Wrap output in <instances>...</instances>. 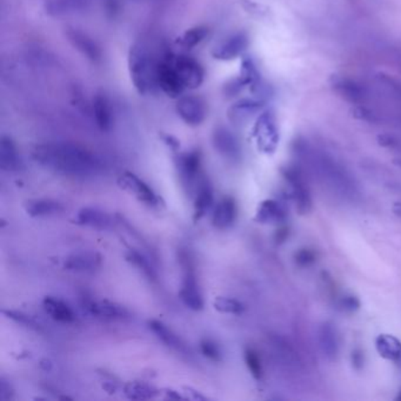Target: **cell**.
Here are the masks:
<instances>
[{
  "label": "cell",
  "mask_w": 401,
  "mask_h": 401,
  "mask_svg": "<svg viewBox=\"0 0 401 401\" xmlns=\"http://www.w3.org/2000/svg\"><path fill=\"white\" fill-rule=\"evenodd\" d=\"M37 163L58 173L72 177H91L103 170V160L85 146L68 142L38 144L32 149Z\"/></svg>",
  "instance_id": "1"
},
{
  "label": "cell",
  "mask_w": 401,
  "mask_h": 401,
  "mask_svg": "<svg viewBox=\"0 0 401 401\" xmlns=\"http://www.w3.org/2000/svg\"><path fill=\"white\" fill-rule=\"evenodd\" d=\"M159 57H156L149 47L142 42L132 44L128 50V66L132 85L140 96H147L156 87V66Z\"/></svg>",
  "instance_id": "2"
},
{
  "label": "cell",
  "mask_w": 401,
  "mask_h": 401,
  "mask_svg": "<svg viewBox=\"0 0 401 401\" xmlns=\"http://www.w3.org/2000/svg\"><path fill=\"white\" fill-rule=\"evenodd\" d=\"M253 137L261 152L271 154L276 151L279 142V130L276 117L271 111H265L257 118L253 126Z\"/></svg>",
  "instance_id": "3"
},
{
  "label": "cell",
  "mask_w": 401,
  "mask_h": 401,
  "mask_svg": "<svg viewBox=\"0 0 401 401\" xmlns=\"http://www.w3.org/2000/svg\"><path fill=\"white\" fill-rule=\"evenodd\" d=\"M171 56L172 54H163L158 61L156 75V87L160 91H163L167 97L178 99L179 97L183 96L186 89L175 71Z\"/></svg>",
  "instance_id": "4"
},
{
  "label": "cell",
  "mask_w": 401,
  "mask_h": 401,
  "mask_svg": "<svg viewBox=\"0 0 401 401\" xmlns=\"http://www.w3.org/2000/svg\"><path fill=\"white\" fill-rule=\"evenodd\" d=\"M180 263L184 269V279H183L180 292H179V298L188 309L200 311L204 307L203 295L199 290L197 277H195L192 261L187 253H181Z\"/></svg>",
  "instance_id": "5"
},
{
  "label": "cell",
  "mask_w": 401,
  "mask_h": 401,
  "mask_svg": "<svg viewBox=\"0 0 401 401\" xmlns=\"http://www.w3.org/2000/svg\"><path fill=\"white\" fill-rule=\"evenodd\" d=\"M316 167L319 170L321 177L328 183L331 187L339 192L346 197H352L355 193L354 183L345 173V171L340 166H338L333 160L321 156L316 160Z\"/></svg>",
  "instance_id": "6"
},
{
  "label": "cell",
  "mask_w": 401,
  "mask_h": 401,
  "mask_svg": "<svg viewBox=\"0 0 401 401\" xmlns=\"http://www.w3.org/2000/svg\"><path fill=\"white\" fill-rule=\"evenodd\" d=\"M174 68L186 90L198 89L205 80V70L197 59L187 54H172Z\"/></svg>",
  "instance_id": "7"
},
{
  "label": "cell",
  "mask_w": 401,
  "mask_h": 401,
  "mask_svg": "<svg viewBox=\"0 0 401 401\" xmlns=\"http://www.w3.org/2000/svg\"><path fill=\"white\" fill-rule=\"evenodd\" d=\"M175 112L185 124L191 128H197L206 119L209 106L202 97L187 94L178 98Z\"/></svg>",
  "instance_id": "8"
},
{
  "label": "cell",
  "mask_w": 401,
  "mask_h": 401,
  "mask_svg": "<svg viewBox=\"0 0 401 401\" xmlns=\"http://www.w3.org/2000/svg\"><path fill=\"white\" fill-rule=\"evenodd\" d=\"M65 37L72 47L78 51L79 54L86 58L90 63L94 65L103 63L104 54L101 47L90 36L89 33L84 32L78 27L68 26L65 29Z\"/></svg>",
  "instance_id": "9"
},
{
  "label": "cell",
  "mask_w": 401,
  "mask_h": 401,
  "mask_svg": "<svg viewBox=\"0 0 401 401\" xmlns=\"http://www.w3.org/2000/svg\"><path fill=\"white\" fill-rule=\"evenodd\" d=\"M249 38L246 32H237L214 47L212 57L216 61H231L240 57L249 47Z\"/></svg>",
  "instance_id": "10"
},
{
  "label": "cell",
  "mask_w": 401,
  "mask_h": 401,
  "mask_svg": "<svg viewBox=\"0 0 401 401\" xmlns=\"http://www.w3.org/2000/svg\"><path fill=\"white\" fill-rule=\"evenodd\" d=\"M212 144L219 154L228 160H237L240 156L238 139L225 126H216L212 132Z\"/></svg>",
  "instance_id": "11"
},
{
  "label": "cell",
  "mask_w": 401,
  "mask_h": 401,
  "mask_svg": "<svg viewBox=\"0 0 401 401\" xmlns=\"http://www.w3.org/2000/svg\"><path fill=\"white\" fill-rule=\"evenodd\" d=\"M284 177L286 178L288 184L291 185L293 193L292 195L295 198L299 212L302 214H307L312 207V199L302 174L299 173L298 170L288 168L284 172Z\"/></svg>",
  "instance_id": "12"
},
{
  "label": "cell",
  "mask_w": 401,
  "mask_h": 401,
  "mask_svg": "<svg viewBox=\"0 0 401 401\" xmlns=\"http://www.w3.org/2000/svg\"><path fill=\"white\" fill-rule=\"evenodd\" d=\"M118 183L121 185V187L133 193L142 203L152 206L159 204V197L156 195V192L153 191L145 181L139 179L135 174L126 172L119 178Z\"/></svg>",
  "instance_id": "13"
},
{
  "label": "cell",
  "mask_w": 401,
  "mask_h": 401,
  "mask_svg": "<svg viewBox=\"0 0 401 401\" xmlns=\"http://www.w3.org/2000/svg\"><path fill=\"white\" fill-rule=\"evenodd\" d=\"M92 114L97 128L100 131L110 132L114 125L113 107L109 97L104 92L94 94L92 99Z\"/></svg>",
  "instance_id": "14"
},
{
  "label": "cell",
  "mask_w": 401,
  "mask_h": 401,
  "mask_svg": "<svg viewBox=\"0 0 401 401\" xmlns=\"http://www.w3.org/2000/svg\"><path fill=\"white\" fill-rule=\"evenodd\" d=\"M92 0H45L44 10L52 18L75 15L87 10Z\"/></svg>",
  "instance_id": "15"
},
{
  "label": "cell",
  "mask_w": 401,
  "mask_h": 401,
  "mask_svg": "<svg viewBox=\"0 0 401 401\" xmlns=\"http://www.w3.org/2000/svg\"><path fill=\"white\" fill-rule=\"evenodd\" d=\"M178 170L186 185L193 184L198 180L202 171V154L198 149L185 152L177 160Z\"/></svg>",
  "instance_id": "16"
},
{
  "label": "cell",
  "mask_w": 401,
  "mask_h": 401,
  "mask_svg": "<svg viewBox=\"0 0 401 401\" xmlns=\"http://www.w3.org/2000/svg\"><path fill=\"white\" fill-rule=\"evenodd\" d=\"M103 258L99 253L79 252L66 257L64 260V269L77 272H90L100 267Z\"/></svg>",
  "instance_id": "17"
},
{
  "label": "cell",
  "mask_w": 401,
  "mask_h": 401,
  "mask_svg": "<svg viewBox=\"0 0 401 401\" xmlns=\"http://www.w3.org/2000/svg\"><path fill=\"white\" fill-rule=\"evenodd\" d=\"M85 309L93 316L105 319H124L130 316L125 307L109 300H87Z\"/></svg>",
  "instance_id": "18"
},
{
  "label": "cell",
  "mask_w": 401,
  "mask_h": 401,
  "mask_svg": "<svg viewBox=\"0 0 401 401\" xmlns=\"http://www.w3.org/2000/svg\"><path fill=\"white\" fill-rule=\"evenodd\" d=\"M237 218V203L232 197H225L218 203L212 217V224L218 230H225L233 225Z\"/></svg>",
  "instance_id": "19"
},
{
  "label": "cell",
  "mask_w": 401,
  "mask_h": 401,
  "mask_svg": "<svg viewBox=\"0 0 401 401\" xmlns=\"http://www.w3.org/2000/svg\"><path fill=\"white\" fill-rule=\"evenodd\" d=\"M263 101L257 99H240L228 107V117L235 124H242L263 109Z\"/></svg>",
  "instance_id": "20"
},
{
  "label": "cell",
  "mask_w": 401,
  "mask_h": 401,
  "mask_svg": "<svg viewBox=\"0 0 401 401\" xmlns=\"http://www.w3.org/2000/svg\"><path fill=\"white\" fill-rule=\"evenodd\" d=\"M318 340L323 355L328 360H335L339 353V338L333 325L330 323H321L318 330Z\"/></svg>",
  "instance_id": "21"
},
{
  "label": "cell",
  "mask_w": 401,
  "mask_h": 401,
  "mask_svg": "<svg viewBox=\"0 0 401 401\" xmlns=\"http://www.w3.org/2000/svg\"><path fill=\"white\" fill-rule=\"evenodd\" d=\"M0 167L8 172H13L20 167L17 146L8 135H3L0 140Z\"/></svg>",
  "instance_id": "22"
},
{
  "label": "cell",
  "mask_w": 401,
  "mask_h": 401,
  "mask_svg": "<svg viewBox=\"0 0 401 401\" xmlns=\"http://www.w3.org/2000/svg\"><path fill=\"white\" fill-rule=\"evenodd\" d=\"M75 224L90 226L94 228H109L111 226V218L109 214L99 209L85 207L79 211L75 219Z\"/></svg>",
  "instance_id": "23"
},
{
  "label": "cell",
  "mask_w": 401,
  "mask_h": 401,
  "mask_svg": "<svg viewBox=\"0 0 401 401\" xmlns=\"http://www.w3.org/2000/svg\"><path fill=\"white\" fill-rule=\"evenodd\" d=\"M43 305L47 314L59 323H71L75 320L73 309L61 299L47 297L44 299Z\"/></svg>",
  "instance_id": "24"
},
{
  "label": "cell",
  "mask_w": 401,
  "mask_h": 401,
  "mask_svg": "<svg viewBox=\"0 0 401 401\" xmlns=\"http://www.w3.org/2000/svg\"><path fill=\"white\" fill-rule=\"evenodd\" d=\"M149 330L152 331L153 333L156 334V337L159 338L160 340L168 347L174 348L179 352H187L184 341L181 340L180 337L174 333L173 331L165 323L159 320H149Z\"/></svg>",
  "instance_id": "25"
},
{
  "label": "cell",
  "mask_w": 401,
  "mask_h": 401,
  "mask_svg": "<svg viewBox=\"0 0 401 401\" xmlns=\"http://www.w3.org/2000/svg\"><path fill=\"white\" fill-rule=\"evenodd\" d=\"M63 210L64 206L52 199H32L25 204L26 214L35 218L54 216Z\"/></svg>",
  "instance_id": "26"
},
{
  "label": "cell",
  "mask_w": 401,
  "mask_h": 401,
  "mask_svg": "<svg viewBox=\"0 0 401 401\" xmlns=\"http://www.w3.org/2000/svg\"><path fill=\"white\" fill-rule=\"evenodd\" d=\"M214 203V191L206 179L199 183L197 195L195 199V221H198L206 214Z\"/></svg>",
  "instance_id": "27"
},
{
  "label": "cell",
  "mask_w": 401,
  "mask_h": 401,
  "mask_svg": "<svg viewBox=\"0 0 401 401\" xmlns=\"http://www.w3.org/2000/svg\"><path fill=\"white\" fill-rule=\"evenodd\" d=\"M286 218V212L276 200H265L257 211L256 221L261 224L280 223Z\"/></svg>",
  "instance_id": "28"
},
{
  "label": "cell",
  "mask_w": 401,
  "mask_h": 401,
  "mask_svg": "<svg viewBox=\"0 0 401 401\" xmlns=\"http://www.w3.org/2000/svg\"><path fill=\"white\" fill-rule=\"evenodd\" d=\"M376 351L383 358L397 362L401 358V341L390 334H380L376 340Z\"/></svg>",
  "instance_id": "29"
},
{
  "label": "cell",
  "mask_w": 401,
  "mask_h": 401,
  "mask_svg": "<svg viewBox=\"0 0 401 401\" xmlns=\"http://www.w3.org/2000/svg\"><path fill=\"white\" fill-rule=\"evenodd\" d=\"M210 30L205 25L193 26L178 37L175 43L185 50H192L206 39Z\"/></svg>",
  "instance_id": "30"
},
{
  "label": "cell",
  "mask_w": 401,
  "mask_h": 401,
  "mask_svg": "<svg viewBox=\"0 0 401 401\" xmlns=\"http://www.w3.org/2000/svg\"><path fill=\"white\" fill-rule=\"evenodd\" d=\"M333 86L337 93L351 103H362L365 97L362 86L350 79H339L334 82Z\"/></svg>",
  "instance_id": "31"
},
{
  "label": "cell",
  "mask_w": 401,
  "mask_h": 401,
  "mask_svg": "<svg viewBox=\"0 0 401 401\" xmlns=\"http://www.w3.org/2000/svg\"><path fill=\"white\" fill-rule=\"evenodd\" d=\"M124 393L131 400H149L156 397V390L149 383L133 381L125 385Z\"/></svg>",
  "instance_id": "32"
},
{
  "label": "cell",
  "mask_w": 401,
  "mask_h": 401,
  "mask_svg": "<svg viewBox=\"0 0 401 401\" xmlns=\"http://www.w3.org/2000/svg\"><path fill=\"white\" fill-rule=\"evenodd\" d=\"M273 346L276 348L278 357L280 358L284 365L292 367V369L298 367V355H297L295 350H293L291 345L288 344V341L283 339V338L276 337L273 339Z\"/></svg>",
  "instance_id": "33"
},
{
  "label": "cell",
  "mask_w": 401,
  "mask_h": 401,
  "mask_svg": "<svg viewBox=\"0 0 401 401\" xmlns=\"http://www.w3.org/2000/svg\"><path fill=\"white\" fill-rule=\"evenodd\" d=\"M126 259L130 263L133 264L135 267H138L139 270L142 271V273L145 274L146 277L149 278V280H156V272L152 264L149 263V260L146 258L144 254L139 253L135 249L128 251L126 254Z\"/></svg>",
  "instance_id": "34"
},
{
  "label": "cell",
  "mask_w": 401,
  "mask_h": 401,
  "mask_svg": "<svg viewBox=\"0 0 401 401\" xmlns=\"http://www.w3.org/2000/svg\"><path fill=\"white\" fill-rule=\"evenodd\" d=\"M214 307L218 312L226 314H242L245 311V306L242 302L226 297H217L214 299Z\"/></svg>",
  "instance_id": "35"
},
{
  "label": "cell",
  "mask_w": 401,
  "mask_h": 401,
  "mask_svg": "<svg viewBox=\"0 0 401 401\" xmlns=\"http://www.w3.org/2000/svg\"><path fill=\"white\" fill-rule=\"evenodd\" d=\"M245 362L253 378H256V379L258 380L261 379L264 373L261 360H260L258 353H257L254 350H252V348H247V350H246Z\"/></svg>",
  "instance_id": "36"
},
{
  "label": "cell",
  "mask_w": 401,
  "mask_h": 401,
  "mask_svg": "<svg viewBox=\"0 0 401 401\" xmlns=\"http://www.w3.org/2000/svg\"><path fill=\"white\" fill-rule=\"evenodd\" d=\"M5 316L13 320L16 323H20L23 326L31 328L35 331H42L40 323L36 319H33L32 316H27L25 313L18 312V311H3Z\"/></svg>",
  "instance_id": "37"
},
{
  "label": "cell",
  "mask_w": 401,
  "mask_h": 401,
  "mask_svg": "<svg viewBox=\"0 0 401 401\" xmlns=\"http://www.w3.org/2000/svg\"><path fill=\"white\" fill-rule=\"evenodd\" d=\"M200 351L203 353L204 357H206L214 362H219L221 359V348L214 341L210 339H204L200 341Z\"/></svg>",
  "instance_id": "38"
},
{
  "label": "cell",
  "mask_w": 401,
  "mask_h": 401,
  "mask_svg": "<svg viewBox=\"0 0 401 401\" xmlns=\"http://www.w3.org/2000/svg\"><path fill=\"white\" fill-rule=\"evenodd\" d=\"M121 0H101V8L106 18L116 19L121 12Z\"/></svg>",
  "instance_id": "39"
},
{
  "label": "cell",
  "mask_w": 401,
  "mask_h": 401,
  "mask_svg": "<svg viewBox=\"0 0 401 401\" xmlns=\"http://www.w3.org/2000/svg\"><path fill=\"white\" fill-rule=\"evenodd\" d=\"M295 263L298 264L300 267H309L316 261V254L314 251L309 249H299L295 253Z\"/></svg>",
  "instance_id": "40"
},
{
  "label": "cell",
  "mask_w": 401,
  "mask_h": 401,
  "mask_svg": "<svg viewBox=\"0 0 401 401\" xmlns=\"http://www.w3.org/2000/svg\"><path fill=\"white\" fill-rule=\"evenodd\" d=\"M341 309L346 311V312H354L360 307V302L358 298H355L353 295H347L340 300Z\"/></svg>",
  "instance_id": "41"
},
{
  "label": "cell",
  "mask_w": 401,
  "mask_h": 401,
  "mask_svg": "<svg viewBox=\"0 0 401 401\" xmlns=\"http://www.w3.org/2000/svg\"><path fill=\"white\" fill-rule=\"evenodd\" d=\"M352 365L354 366L355 369H362L364 366V355L360 350H354L352 352Z\"/></svg>",
  "instance_id": "42"
},
{
  "label": "cell",
  "mask_w": 401,
  "mask_h": 401,
  "mask_svg": "<svg viewBox=\"0 0 401 401\" xmlns=\"http://www.w3.org/2000/svg\"><path fill=\"white\" fill-rule=\"evenodd\" d=\"M12 395H13V392H12L11 386L1 379V383H0V397L3 400H8V399H11Z\"/></svg>",
  "instance_id": "43"
},
{
  "label": "cell",
  "mask_w": 401,
  "mask_h": 401,
  "mask_svg": "<svg viewBox=\"0 0 401 401\" xmlns=\"http://www.w3.org/2000/svg\"><path fill=\"white\" fill-rule=\"evenodd\" d=\"M164 142H166L167 145L170 146L171 149H177L180 144L178 142L177 139L172 137V135H164Z\"/></svg>",
  "instance_id": "44"
},
{
  "label": "cell",
  "mask_w": 401,
  "mask_h": 401,
  "mask_svg": "<svg viewBox=\"0 0 401 401\" xmlns=\"http://www.w3.org/2000/svg\"><path fill=\"white\" fill-rule=\"evenodd\" d=\"M393 212L397 217L401 218V203L394 204Z\"/></svg>",
  "instance_id": "45"
},
{
  "label": "cell",
  "mask_w": 401,
  "mask_h": 401,
  "mask_svg": "<svg viewBox=\"0 0 401 401\" xmlns=\"http://www.w3.org/2000/svg\"><path fill=\"white\" fill-rule=\"evenodd\" d=\"M397 400L401 401V392H400V393H399V395H397Z\"/></svg>",
  "instance_id": "46"
}]
</instances>
